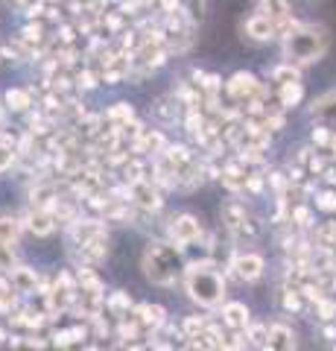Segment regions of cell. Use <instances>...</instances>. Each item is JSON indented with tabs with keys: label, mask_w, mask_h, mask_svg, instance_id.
Masks as SVG:
<instances>
[{
	"label": "cell",
	"mask_w": 336,
	"mask_h": 351,
	"mask_svg": "<svg viewBox=\"0 0 336 351\" xmlns=\"http://www.w3.org/2000/svg\"><path fill=\"white\" fill-rule=\"evenodd\" d=\"M184 290H188L190 302H196L199 307H208V311H216V307L225 304V281L208 261L190 263L184 269Z\"/></svg>",
	"instance_id": "2"
},
{
	"label": "cell",
	"mask_w": 336,
	"mask_h": 351,
	"mask_svg": "<svg viewBox=\"0 0 336 351\" xmlns=\"http://www.w3.org/2000/svg\"><path fill=\"white\" fill-rule=\"evenodd\" d=\"M68 351H73V348H68Z\"/></svg>",
	"instance_id": "26"
},
{
	"label": "cell",
	"mask_w": 336,
	"mask_h": 351,
	"mask_svg": "<svg viewBox=\"0 0 336 351\" xmlns=\"http://www.w3.org/2000/svg\"><path fill=\"white\" fill-rule=\"evenodd\" d=\"M313 117H319L322 123H336V91H328L313 103Z\"/></svg>",
	"instance_id": "14"
},
{
	"label": "cell",
	"mask_w": 336,
	"mask_h": 351,
	"mask_svg": "<svg viewBox=\"0 0 336 351\" xmlns=\"http://www.w3.org/2000/svg\"><path fill=\"white\" fill-rule=\"evenodd\" d=\"M301 97H305V88H301V82L281 85V106H296Z\"/></svg>",
	"instance_id": "20"
},
{
	"label": "cell",
	"mask_w": 336,
	"mask_h": 351,
	"mask_svg": "<svg viewBox=\"0 0 336 351\" xmlns=\"http://www.w3.org/2000/svg\"><path fill=\"white\" fill-rule=\"evenodd\" d=\"M222 325L229 331H246L252 325V311L243 302H225L222 304Z\"/></svg>",
	"instance_id": "7"
},
{
	"label": "cell",
	"mask_w": 336,
	"mask_h": 351,
	"mask_svg": "<svg viewBox=\"0 0 336 351\" xmlns=\"http://www.w3.org/2000/svg\"><path fill=\"white\" fill-rule=\"evenodd\" d=\"M316 311H319V319L331 322V319H333V313H336V302H328V299H322V302L316 304Z\"/></svg>",
	"instance_id": "22"
},
{
	"label": "cell",
	"mask_w": 336,
	"mask_h": 351,
	"mask_svg": "<svg viewBox=\"0 0 336 351\" xmlns=\"http://www.w3.org/2000/svg\"><path fill=\"white\" fill-rule=\"evenodd\" d=\"M322 337H328V339H336V328H333V325H324V328H322Z\"/></svg>",
	"instance_id": "25"
},
{
	"label": "cell",
	"mask_w": 336,
	"mask_h": 351,
	"mask_svg": "<svg viewBox=\"0 0 336 351\" xmlns=\"http://www.w3.org/2000/svg\"><path fill=\"white\" fill-rule=\"evenodd\" d=\"M6 278L12 281V287H15L18 295H32V293H36V287H38V278L41 276H38L36 269H29V267H15Z\"/></svg>",
	"instance_id": "9"
},
{
	"label": "cell",
	"mask_w": 336,
	"mask_h": 351,
	"mask_svg": "<svg viewBox=\"0 0 336 351\" xmlns=\"http://www.w3.org/2000/svg\"><path fill=\"white\" fill-rule=\"evenodd\" d=\"M12 158H15V152H12V149L0 147V170H6L9 164H12Z\"/></svg>",
	"instance_id": "24"
},
{
	"label": "cell",
	"mask_w": 336,
	"mask_h": 351,
	"mask_svg": "<svg viewBox=\"0 0 336 351\" xmlns=\"http://www.w3.org/2000/svg\"><path fill=\"white\" fill-rule=\"evenodd\" d=\"M260 12H263L269 21H275V24H281V21H284V18L289 15V3H287V0H263Z\"/></svg>",
	"instance_id": "18"
},
{
	"label": "cell",
	"mask_w": 336,
	"mask_h": 351,
	"mask_svg": "<svg viewBox=\"0 0 336 351\" xmlns=\"http://www.w3.org/2000/svg\"><path fill=\"white\" fill-rule=\"evenodd\" d=\"M333 351H336V346H333Z\"/></svg>",
	"instance_id": "27"
},
{
	"label": "cell",
	"mask_w": 336,
	"mask_h": 351,
	"mask_svg": "<svg viewBox=\"0 0 336 351\" xmlns=\"http://www.w3.org/2000/svg\"><path fill=\"white\" fill-rule=\"evenodd\" d=\"M27 226H29V232H32V234L47 237V234H53V228H56V214H53V211H44V208H36V211L27 217Z\"/></svg>",
	"instance_id": "11"
},
{
	"label": "cell",
	"mask_w": 336,
	"mask_h": 351,
	"mask_svg": "<svg viewBox=\"0 0 336 351\" xmlns=\"http://www.w3.org/2000/svg\"><path fill=\"white\" fill-rule=\"evenodd\" d=\"M257 91V80L252 73H234L231 82H229V94L237 97V100H246V97H252Z\"/></svg>",
	"instance_id": "13"
},
{
	"label": "cell",
	"mask_w": 336,
	"mask_h": 351,
	"mask_svg": "<svg viewBox=\"0 0 336 351\" xmlns=\"http://www.w3.org/2000/svg\"><path fill=\"white\" fill-rule=\"evenodd\" d=\"M132 199H135V205L146 208V211H155V208H161V196H158V191L149 182H135L132 184Z\"/></svg>",
	"instance_id": "12"
},
{
	"label": "cell",
	"mask_w": 336,
	"mask_h": 351,
	"mask_svg": "<svg viewBox=\"0 0 336 351\" xmlns=\"http://www.w3.org/2000/svg\"><path fill=\"white\" fill-rule=\"evenodd\" d=\"M6 103L15 112H24V108H29V94L21 91V88H12V91H6Z\"/></svg>",
	"instance_id": "21"
},
{
	"label": "cell",
	"mask_w": 336,
	"mask_h": 351,
	"mask_svg": "<svg viewBox=\"0 0 336 351\" xmlns=\"http://www.w3.org/2000/svg\"><path fill=\"white\" fill-rule=\"evenodd\" d=\"M140 267H144V276L153 284H158V287H172L179 278H184L188 263H184L179 246L164 243V240H153V243L144 249Z\"/></svg>",
	"instance_id": "1"
},
{
	"label": "cell",
	"mask_w": 336,
	"mask_h": 351,
	"mask_svg": "<svg viewBox=\"0 0 336 351\" xmlns=\"http://www.w3.org/2000/svg\"><path fill=\"white\" fill-rule=\"evenodd\" d=\"M328 50V36H324L322 27H292L287 36H284V56L292 64H310V62H319Z\"/></svg>",
	"instance_id": "3"
},
{
	"label": "cell",
	"mask_w": 336,
	"mask_h": 351,
	"mask_svg": "<svg viewBox=\"0 0 336 351\" xmlns=\"http://www.w3.org/2000/svg\"><path fill=\"white\" fill-rule=\"evenodd\" d=\"M296 331H292L289 325L284 322H272L269 325V339H266V346L263 351H296Z\"/></svg>",
	"instance_id": "6"
},
{
	"label": "cell",
	"mask_w": 336,
	"mask_h": 351,
	"mask_svg": "<svg viewBox=\"0 0 336 351\" xmlns=\"http://www.w3.org/2000/svg\"><path fill=\"white\" fill-rule=\"evenodd\" d=\"M21 234V223L12 214H0V246H15Z\"/></svg>",
	"instance_id": "15"
},
{
	"label": "cell",
	"mask_w": 336,
	"mask_h": 351,
	"mask_svg": "<svg viewBox=\"0 0 336 351\" xmlns=\"http://www.w3.org/2000/svg\"><path fill=\"white\" fill-rule=\"evenodd\" d=\"M18 304V293L12 287V281H9L6 276H0V311L3 313H12Z\"/></svg>",
	"instance_id": "17"
},
{
	"label": "cell",
	"mask_w": 336,
	"mask_h": 351,
	"mask_svg": "<svg viewBox=\"0 0 336 351\" xmlns=\"http://www.w3.org/2000/svg\"><path fill=\"white\" fill-rule=\"evenodd\" d=\"M108 311L112 313H117V316H126L129 313V307H132V295L129 293H123V290H117V293H112L108 295Z\"/></svg>",
	"instance_id": "19"
},
{
	"label": "cell",
	"mask_w": 336,
	"mask_h": 351,
	"mask_svg": "<svg viewBox=\"0 0 336 351\" xmlns=\"http://www.w3.org/2000/svg\"><path fill=\"white\" fill-rule=\"evenodd\" d=\"M70 237L77 240V246H85V243H91V240L105 237V232L96 219H77V223H70Z\"/></svg>",
	"instance_id": "10"
},
{
	"label": "cell",
	"mask_w": 336,
	"mask_h": 351,
	"mask_svg": "<svg viewBox=\"0 0 336 351\" xmlns=\"http://www.w3.org/2000/svg\"><path fill=\"white\" fill-rule=\"evenodd\" d=\"M170 243L172 246H190V243H196V240L202 237V223L193 214H179V217H172L170 219Z\"/></svg>",
	"instance_id": "4"
},
{
	"label": "cell",
	"mask_w": 336,
	"mask_h": 351,
	"mask_svg": "<svg viewBox=\"0 0 336 351\" xmlns=\"http://www.w3.org/2000/svg\"><path fill=\"white\" fill-rule=\"evenodd\" d=\"M243 32L248 38H255V41H272L278 36V24L275 21H269L263 12H257L243 24Z\"/></svg>",
	"instance_id": "8"
},
{
	"label": "cell",
	"mask_w": 336,
	"mask_h": 351,
	"mask_svg": "<svg viewBox=\"0 0 336 351\" xmlns=\"http://www.w3.org/2000/svg\"><path fill=\"white\" fill-rule=\"evenodd\" d=\"M108 117H114V120H132V108H129L126 103H117V108H112Z\"/></svg>",
	"instance_id": "23"
},
{
	"label": "cell",
	"mask_w": 336,
	"mask_h": 351,
	"mask_svg": "<svg viewBox=\"0 0 336 351\" xmlns=\"http://www.w3.org/2000/svg\"><path fill=\"white\" fill-rule=\"evenodd\" d=\"M231 269H234V276L240 281L255 284V281L263 278L266 261H263V255H257V252H237L234 261H231Z\"/></svg>",
	"instance_id": "5"
},
{
	"label": "cell",
	"mask_w": 336,
	"mask_h": 351,
	"mask_svg": "<svg viewBox=\"0 0 336 351\" xmlns=\"http://www.w3.org/2000/svg\"><path fill=\"white\" fill-rule=\"evenodd\" d=\"M243 334H246V346H248V348L263 351L266 339H269V325H263V322H252V325H248Z\"/></svg>",
	"instance_id": "16"
}]
</instances>
